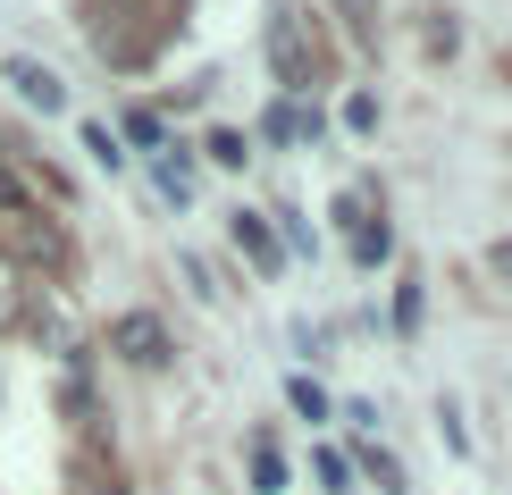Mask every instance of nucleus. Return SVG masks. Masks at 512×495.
I'll list each match as a JSON object with an SVG mask.
<instances>
[{
	"instance_id": "nucleus-1",
	"label": "nucleus",
	"mask_w": 512,
	"mask_h": 495,
	"mask_svg": "<svg viewBox=\"0 0 512 495\" xmlns=\"http://www.w3.org/2000/svg\"><path fill=\"white\" fill-rule=\"evenodd\" d=\"M110 353L135 361V370H160V361H168V328H160L152 311H126L118 328H110Z\"/></svg>"
},
{
	"instance_id": "nucleus-2",
	"label": "nucleus",
	"mask_w": 512,
	"mask_h": 495,
	"mask_svg": "<svg viewBox=\"0 0 512 495\" xmlns=\"http://www.w3.org/2000/svg\"><path fill=\"white\" fill-rule=\"evenodd\" d=\"M269 59L277 76H286V93H311V51H303V26H294V9L269 17Z\"/></svg>"
},
{
	"instance_id": "nucleus-3",
	"label": "nucleus",
	"mask_w": 512,
	"mask_h": 495,
	"mask_svg": "<svg viewBox=\"0 0 512 495\" xmlns=\"http://www.w3.org/2000/svg\"><path fill=\"white\" fill-rule=\"evenodd\" d=\"M227 227H236V244H244V252H252V261H261L269 277L286 269V244H277V227L261 219V210H236V219H227Z\"/></svg>"
},
{
	"instance_id": "nucleus-4",
	"label": "nucleus",
	"mask_w": 512,
	"mask_h": 495,
	"mask_svg": "<svg viewBox=\"0 0 512 495\" xmlns=\"http://www.w3.org/2000/svg\"><path fill=\"white\" fill-rule=\"evenodd\" d=\"M9 84L34 101V110H68V84H59L51 68H34V59H9Z\"/></svg>"
},
{
	"instance_id": "nucleus-5",
	"label": "nucleus",
	"mask_w": 512,
	"mask_h": 495,
	"mask_svg": "<svg viewBox=\"0 0 512 495\" xmlns=\"http://www.w3.org/2000/svg\"><path fill=\"white\" fill-rule=\"evenodd\" d=\"M387 252H395V235L378 227V219H361V227H353V261H361V269H378Z\"/></svg>"
},
{
	"instance_id": "nucleus-6",
	"label": "nucleus",
	"mask_w": 512,
	"mask_h": 495,
	"mask_svg": "<svg viewBox=\"0 0 512 495\" xmlns=\"http://www.w3.org/2000/svg\"><path fill=\"white\" fill-rule=\"evenodd\" d=\"M261 135H277V143H303V110H294V101H277V110L261 118Z\"/></svg>"
},
{
	"instance_id": "nucleus-7",
	"label": "nucleus",
	"mask_w": 512,
	"mask_h": 495,
	"mask_svg": "<svg viewBox=\"0 0 512 495\" xmlns=\"http://www.w3.org/2000/svg\"><path fill=\"white\" fill-rule=\"evenodd\" d=\"M286 403H294V412H303V420H328V395H319L311 378H286Z\"/></svg>"
},
{
	"instance_id": "nucleus-8",
	"label": "nucleus",
	"mask_w": 512,
	"mask_h": 495,
	"mask_svg": "<svg viewBox=\"0 0 512 495\" xmlns=\"http://www.w3.org/2000/svg\"><path fill=\"white\" fill-rule=\"evenodd\" d=\"M252 479H261V495L286 487V462H277V445H252Z\"/></svg>"
},
{
	"instance_id": "nucleus-9",
	"label": "nucleus",
	"mask_w": 512,
	"mask_h": 495,
	"mask_svg": "<svg viewBox=\"0 0 512 495\" xmlns=\"http://www.w3.org/2000/svg\"><path fill=\"white\" fill-rule=\"evenodd\" d=\"M84 152H93L101 168H118V160H126V152H118V135H110V126H101V118H93V126H84Z\"/></svg>"
},
{
	"instance_id": "nucleus-10",
	"label": "nucleus",
	"mask_w": 512,
	"mask_h": 495,
	"mask_svg": "<svg viewBox=\"0 0 512 495\" xmlns=\"http://www.w3.org/2000/svg\"><path fill=\"white\" fill-rule=\"evenodd\" d=\"M126 135H135V143H152V152H160V143H168V135H160V118H152V110H126Z\"/></svg>"
},
{
	"instance_id": "nucleus-11",
	"label": "nucleus",
	"mask_w": 512,
	"mask_h": 495,
	"mask_svg": "<svg viewBox=\"0 0 512 495\" xmlns=\"http://www.w3.org/2000/svg\"><path fill=\"white\" fill-rule=\"evenodd\" d=\"M345 126H353V135H370V126H378V101L353 93V101H345Z\"/></svg>"
},
{
	"instance_id": "nucleus-12",
	"label": "nucleus",
	"mask_w": 512,
	"mask_h": 495,
	"mask_svg": "<svg viewBox=\"0 0 512 495\" xmlns=\"http://www.w3.org/2000/svg\"><path fill=\"white\" fill-rule=\"evenodd\" d=\"M17 210H26V185H17L9 160H0V219H17Z\"/></svg>"
},
{
	"instance_id": "nucleus-13",
	"label": "nucleus",
	"mask_w": 512,
	"mask_h": 495,
	"mask_svg": "<svg viewBox=\"0 0 512 495\" xmlns=\"http://www.w3.org/2000/svg\"><path fill=\"white\" fill-rule=\"evenodd\" d=\"M395 319H403V328H420V277H403V294H395Z\"/></svg>"
},
{
	"instance_id": "nucleus-14",
	"label": "nucleus",
	"mask_w": 512,
	"mask_h": 495,
	"mask_svg": "<svg viewBox=\"0 0 512 495\" xmlns=\"http://www.w3.org/2000/svg\"><path fill=\"white\" fill-rule=\"evenodd\" d=\"M210 160H219V168H244V135H210Z\"/></svg>"
},
{
	"instance_id": "nucleus-15",
	"label": "nucleus",
	"mask_w": 512,
	"mask_h": 495,
	"mask_svg": "<svg viewBox=\"0 0 512 495\" xmlns=\"http://www.w3.org/2000/svg\"><path fill=\"white\" fill-rule=\"evenodd\" d=\"M345 9H353V26H361V34H370V26H378V17H370V0H345Z\"/></svg>"
}]
</instances>
